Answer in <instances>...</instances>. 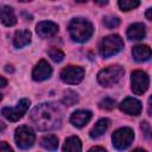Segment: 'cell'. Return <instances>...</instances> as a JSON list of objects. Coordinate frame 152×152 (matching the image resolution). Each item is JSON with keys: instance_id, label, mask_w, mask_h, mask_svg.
<instances>
[{"instance_id": "cell-1", "label": "cell", "mask_w": 152, "mask_h": 152, "mask_svg": "<svg viewBox=\"0 0 152 152\" xmlns=\"http://www.w3.org/2000/svg\"><path fill=\"white\" fill-rule=\"evenodd\" d=\"M31 120L40 131H50L61 126L62 115L59 109L52 103H42L31 113Z\"/></svg>"}, {"instance_id": "cell-2", "label": "cell", "mask_w": 152, "mask_h": 152, "mask_svg": "<svg viewBox=\"0 0 152 152\" xmlns=\"http://www.w3.org/2000/svg\"><path fill=\"white\" fill-rule=\"evenodd\" d=\"M94 32L93 24L83 18H75L69 24V33L72 40L83 43L87 42Z\"/></svg>"}, {"instance_id": "cell-3", "label": "cell", "mask_w": 152, "mask_h": 152, "mask_svg": "<svg viewBox=\"0 0 152 152\" xmlns=\"http://www.w3.org/2000/svg\"><path fill=\"white\" fill-rule=\"evenodd\" d=\"M124 72L125 70L121 65H110L97 74V81L103 87H112L122 78Z\"/></svg>"}, {"instance_id": "cell-4", "label": "cell", "mask_w": 152, "mask_h": 152, "mask_svg": "<svg viewBox=\"0 0 152 152\" xmlns=\"http://www.w3.org/2000/svg\"><path fill=\"white\" fill-rule=\"evenodd\" d=\"M122 48H124V42L120 38V36L112 34V36H108L102 39V42L100 44V53L104 58H108V57H112V56L116 55L118 52H120Z\"/></svg>"}, {"instance_id": "cell-5", "label": "cell", "mask_w": 152, "mask_h": 152, "mask_svg": "<svg viewBox=\"0 0 152 152\" xmlns=\"http://www.w3.org/2000/svg\"><path fill=\"white\" fill-rule=\"evenodd\" d=\"M133 139H134V133L133 129L129 127L119 128L112 135L113 145L118 150H126L127 147H129L131 144L133 142Z\"/></svg>"}, {"instance_id": "cell-6", "label": "cell", "mask_w": 152, "mask_h": 152, "mask_svg": "<svg viewBox=\"0 0 152 152\" xmlns=\"http://www.w3.org/2000/svg\"><path fill=\"white\" fill-rule=\"evenodd\" d=\"M14 139H15V142L17 145L23 148V150H26V148H30L32 147V145L34 144V133L33 131L28 127V126H19L17 129H15V134H14Z\"/></svg>"}, {"instance_id": "cell-7", "label": "cell", "mask_w": 152, "mask_h": 152, "mask_svg": "<svg viewBox=\"0 0 152 152\" xmlns=\"http://www.w3.org/2000/svg\"><path fill=\"white\" fill-rule=\"evenodd\" d=\"M30 106V100L27 99H21L15 107H5L1 110V114L10 121H18L24 116L26 110L28 109Z\"/></svg>"}, {"instance_id": "cell-8", "label": "cell", "mask_w": 152, "mask_h": 152, "mask_svg": "<svg viewBox=\"0 0 152 152\" xmlns=\"http://www.w3.org/2000/svg\"><path fill=\"white\" fill-rule=\"evenodd\" d=\"M131 81H132V90L137 95H142L147 90L148 84H150V78L147 74L141 70L133 71Z\"/></svg>"}, {"instance_id": "cell-9", "label": "cell", "mask_w": 152, "mask_h": 152, "mask_svg": "<svg viewBox=\"0 0 152 152\" xmlns=\"http://www.w3.org/2000/svg\"><path fill=\"white\" fill-rule=\"evenodd\" d=\"M83 76H84V70L81 66H76V65H69L61 71L62 81L69 84L80 83L83 80Z\"/></svg>"}, {"instance_id": "cell-10", "label": "cell", "mask_w": 152, "mask_h": 152, "mask_svg": "<svg viewBox=\"0 0 152 152\" xmlns=\"http://www.w3.org/2000/svg\"><path fill=\"white\" fill-rule=\"evenodd\" d=\"M52 74V68L51 65L45 61V59H42L39 61V63L34 66L33 71H32V78L34 81H44L46 78H49Z\"/></svg>"}, {"instance_id": "cell-11", "label": "cell", "mask_w": 152, "mask_h": 152, "mask_svg": "<svg viewBox=\"0 0 152 152\" xmlns=\"http://www.w3.org/2000/svg\"><path fill=\"white\" fill-rule=\"evenodd\" d=\"M120 109L128 115H139L141 113V102L134 97H127L120 103Z\"/></svg>"}, {"instance_id": "cell-12", "label": "cell", "mask_w": 152, "mask_h": 152, "mask_svg": "<svg viewBox=\"0 0 152 152\" xmlns=\"http://www.w3.org/2000/svg\"><path fill=\"white\" fill-rule=\"evenodd\" d=\"M36 31L39 37L50 38V37H53L58 32V25L52 21H40L37 24Z\"/></svg>"}, {"instance_id": "cell-13", "label": "cell", "mask_w": 152, "mask_h": 152, "mask_svg": "<svg viewBox=\"0 0 152 152\" xmlns=\"http://www.w3.org/2000/svg\"><path fill=\"white\" fill-rule=\"evenodd\" d=\"M90 119H91V112L80 109L71 114L70 122L76 127H83L84 125H87L89 122Z\"/></svg>"}, {"instance_id": "cell-14", "label": "cell", "mask_w": 152, "mask_h": 152, "mask_svg": "<svg viewBox=\"0 0 152 152\" xmlns=\"http://www.w3.org/2000/svg\"><path fill=\"white\" fill-rule=\"evenodd\" d=\"M0 20L6 26H13L17 23V17L12 7L2 5L0 6Z\"/></svg>"}, {"instance_id": "cell-15", "label": "cell", "mask_w": 152, "mask_h": 152, "mask_svg": "<svg viewBox=\"0 0 152 152\" xmlns=\"http://www.w3.org/2000/svg\"><path fill=\"white\" fill-rule=\"evenodd\" d=\"M30 42H31V32L28 30L21 28L15 31L14 38H13V44L15 48H23L27 45Z\"/></svg>"}, {"instance_id": "cell-16", "label": "cell", "mask_w": 152, "mask_h": 152, "mask_svg": "<svg viewBox=\"0 0 152 152\" xmlns=\"http://www.w3.org/2000/svg\"><path fill=\"white\" fill-rule=\"evenodd\" d=\"M145 34H146V28H145V25L141 23H135L131 25L127 30V37L129 39L139 40V39H142Z\"/></svg>"}, {"instance_id": "cell-17", "label": "cell", "mask_w": 152, "mask_h": 152, "mask_svg": "<svg viewBox=\"0 0 152 152\" xmlns=\"http://www.w3.org/2000/svg\"><path fill=\"white\" fill-rule=\"evenodd\" d=\"M132 55L135 61L145 62V61L150 59V57H151V49L147 45H137L133 48Z\"/></svg>"}, {"instance_id": "cell-18", "label": "cell", "mask_w": 152, "mask_h": 152, "mask_svg": "<svg viewBox=\"0 0 152 152\" xmlns=\"http://www.w3.org/2000/svg\"><path fill=\"white\" fill-rule=\"evenodd\" d=\"M109 125H110V120H109V119H106V118H104V119L99 120V121L95 124V126L90 129L89 135H90L93 139H96V138L101 137V135L108 129Z\"/></svg>"}, {"instance_id": "cell-19", "label": "cell", "mask_w": 152, "mask_h": 152, "mask_svg": "<svg viewBox=\"0 0 152 152\" xmlns=\"http://www.w3.org/2000/svg\"><path fill=\"white\" fill-rule=\"evenodd\" d=\"M82 150V144L78 137H69L63 146V152H81Z\"/></svg>"}, {"instance_id": "cell-20", "label": "cell", "mask_w": 152, "mask_h": 152, "mask_svg": "<svg viewBox=\"0 0 152 152\" xmlns=\"http://www.w3.org/2000/svg\"><path fill=\"white\" fill-rule=\"evenodd\" d=\"M40 145L46 148V150H50V151H55L57 147H58V138L53 134H48V135H44L42 139H40Z\"/></svg>"}, {"instance_id": "cell-21", "label": "cell", "mask_w": 152, "mask_h": 152, "mask_svg": "<svg viewBox=\"0 0 152 152\" xmlns=\"http://www.w3.org/2000/svg\"><path fill=\"white\" fill-rule=\"evenodd\" d=\"M63 103L66 104V106H74L78 102V95L77 93H75L74 90H65L64 91V95H63Z\"/></svg>"}, {"instance_id": "cell-22", "label": "cell", "mask_w": 152, "mask_h": 152, "mask_svg": "<svg viewBox=\"0 0 152 152\" xmlns=\"http://www.w3.org/2000/svg\"><path fill=\"white\" fill-rule=\"evenodd\" d=\"M118 5L122 11H131V10L138 7L140 5V2L137 0H120L118 2Z\"/></svg>"}, {"instance_id": "cell-23", "label": "cell", "mask_w": 152, "mask_h": 152, "mask_svg": "<svg viewBox=\"0 0 152 152\" xmlns=\"http://www.w3.org/2000/svg\"><path fill=\"white\" fill-rule=\"evenodd\" d=\"M48 53H49L50 58H51L52 61H55V62H61V61H63V58H64V52L61 51V50L57 49V48H51V49L48 51Z\"/></svg>"}, {"instance_id": "cell-24", "label": "cell", "mask_w": 152, "mask_h": 152, "mask_svg": "<svg viewBox=\"0 0 152 152\" xmlns=\"http://www.w3.org/2000/svg\"><path fill=\"white\" fill-rule=\"evenodd\" d=\"M103 24L108 28H115V27H118L120 25V19L118 17H110V15L109 17H104Z\"/></svg>"}, {"instance_id": "cell-25", "label": "cell", "mask_w": 152, "mask_h": 152, "mask_svg": "<svg viewBox=\"0 0 152 152\" xmlns=\"http://www.w3.org/2000/svg\"><path fill=\"white\" fill-rule=\"evenodd\" d=\"M99 106H100V108H102V109L110 110V109H113V108L115 107V100H113V99H110V97H104L103 100L100 101Z\"/></svg>"}, {"instance_id": "cell-26", "label": "cell", "mask_w": 152, "mask_h": 152, "mask_svg": "<svg viewBox=\"0 0 152 152\" xmlns=\"http://www.w3.org/2000/svg\"><path fill=\"white\" fill-rule=\"evenodd\" d=\"M141 129H142V132L145 133V135L148 138V137H150V132H151V129H150V125H148L147 121H142V122H141Z\"/></svg>"}, {"instance_id": "cell-27", "label": "cell", "mask_w": 152, "mask_h": 152, "mask_svg": "<svg viewBox=\"0 0 152 152\" xmlns=\"http://www.w3.org/2000/svg\"><path fill=\"white\" fill-rule=\"evenodd\" d=\"M0 152H13V150L5 141H0Z\"/></svg>"}, {"instance_id": "cell-28", "label": "cell", "mask_w": 152, "mask_h": 152, "mask_svg": "<svg viewBox=\"0 0 152 152\" xmlns=\"http://www.w3.org/2000/svg\"><path fill=\"white\" fill-rule=\"evenodd\" d=\"M88 152H107L104 148H102V147H100V146H95V147H91Z\"/></svg>"}, {"instance_id": "cell-29", "label": "cell", "mask_w": 152, "mask_h": 152, "mask_svg": "<svg viewBox=\"0 0 152 152\" xmlns=\"http://www.w3.org/2000/svg\"><path fill=\"white\" fill-rule=\"evenodd\" d=\"M6 84H7V81H6V78H4L2 76H0V88L5 87Z\"/></svg>"}, {"instance_id": "cell-30", "label": "cell", "mask_w": 152, "mask_h": 152, "mask_svg": "<svg viewBox=\"0 0 152 152\" xmlns=\"http://www.w3.org/2000/svg\"><path fill=\"white\" fill-rule=\"evenodd\" d=\"M5 129H6V124L0 120V132H1V131H5Z\"/></svg>"}, {"instance_id": "cell-31", "label": "cell", "mask_w": 152, "mask_h": 152, "mask_svg": "<svg viewBox=\"0 0 152 152\" xmlns=\"http://www.w3.org/2000/svg\"><path fill=\"white\" fill-rule=\"evenodd\" d=\"M5 70H6L7 72H13V68H12V65H6Z\"/></svg>"}, {"instance_id": "cell-32", "label": "cell", "mask_w": 152, "mask_h": 152, "mask_svg": "<svg viewBox=\"0 0 152 152\" xmlns=\"http://www.w3.org/2000/svg\"><path fill=\"white\" fill-rule=\"evenodd\" d=\"M151 11H152V10H151V8H148V10H147V12H146V17H147V19H148V20H151Z\"/></svg>"}, {"instance_id": "cell-33", "label": "cell", "mask_w": 152, "mask_h": 152, "mask_svg": "<svg viewBox=\"0 0 152 152\" xmlns=\"http://www.w3.org/2000/svg\"><path fill=\"white\" fill-rule=\"evenodd\" d=\"M133 152H146L145 150H141V148H137V150H134Z\"/></svg>"}, {"instance_id": "cell-34", "label": "cell", "mask_w": 152, "mask_h": 152, "mask_svg": "<svg viewBox=\"0 0 152 152\" xmlns=\"http://www.w3.org/2000/svg\"><path fill=\"white\" fill-rule=\"evenodd\" d=\"M1 99H2V95H1V94H0V101H1Z\"/></svg>"}]
</instances>
